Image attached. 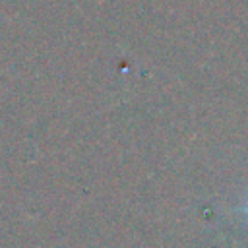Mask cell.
<instances>
[{
    "instance_id": "obj_1",
    "label": "cell",
    "mask_w": 248,
    "mask_h": 248,
    "mask_svg": "<svg viewBox=\"0 0 248 248\" xmlns=\"http://www.w3.org/2000/svg\"><path fill=\"white\" fill-rule=\"evenodd\" d=\"M242 213H244V215H246V217H248V200H246V203H244V205H242Z\"/></svg>"
}]
</instances>
